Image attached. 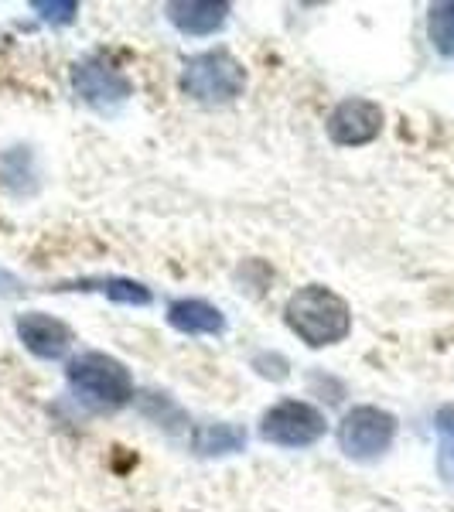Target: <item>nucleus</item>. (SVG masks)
Returning <instances> with one entry per match:
<instances>
[{
    "mask_svg": "<svg viewBox=\"0 0 454 512\" xmlns=\"http://www.w3.org/2000/svg\"><path fill=\"white\" fill-rule=\"evenodd\" d=\"M287 328L301 338L311 349H325V345H338L352 332V311L335 291L321 284H308L291 294L284 308Z\"/></svg>",
    "mask_w": 454,
    "mask_h": 512,
    "instance_id": "1",
    "label": "nucleus"
},
{
    "mask_svg": "<svg viewBox=\"0 0 454 512\" xmlns=\"http://www.w3.org/2000/svg\"><path fill=\"white\" fill-rule=\"evenodd\" d=\"M65 376H69V390L76 393V400L93 414H117L134 396L130 369L106 352H82L79 359L69 362Z\"/></svg>",
    "mask_w": 454,
    "mask_h": 512,
    "instance_id": "2",
    "label": "nucleus"
},
{
    "mask_svg": "<svg viewBox=\"0 0 454 512\" xmlns=\"http://www.w3.org/2000/svg\"><path fill=\"white\" fill-rule=\"evenodd\" d=\"M181 89H185V96H192L195 103L205 106L233 103L246 89V69L226 48L198 52L181 69Z\"/></svg>",
    "mask_w": 454,
    "mask_h": 512,
    "instance_id": "3",
    "label": "nucleus"
},
{
    "mask_svg": "<svg viewBox=\"0 0 454 512\" xmlns=\"http://www.w3.org/2000/svg\"><path fill=\"white\" fill-rule=\"evenodd\" d=\"M396 437V417L379 407H356L338 424V448L352 461H376L390 451Z\"/></svg>",
    "mask_w": 454,
    "mask_h": 512,
    "instance_id": "4",
    "label": "nucleus"
},
{
    "mask_svg": "<svg viewBox=\"0 0 454 512\" xmlns=\"http://www.w3.org/2000/svg\"><path fill=\"white\" fill-rule=\"evenodd\" d=\"M328 420L304 400H280L260 420V437L277 448H308L325 437Z\"/></svg>",
    "mask_w": 454,
    "mask_h": 512,
    "instance_id": "5",
    "label": "nucleus"
},
{
    "mask_svg": "<svg viewBox=\"0 0 454 512\" xmlns=\"http://www.w3.org/2000/svg\"><path fill=\"white\" fill-rule=\"evenodd\" d=\"M72 86H76L82 103H89L99 113H117L130 99V93H134L130 79L123 76L120 69H113L110 62L96 59V55L93 59L76 62V69H72Z\"/></svg>",
    "mask_w": 454,
    "mask_h": 512,
    "instance_id": "6",
    "label": "nucleus"
},
{
    "mask_svg": "<svg viewBox=\"0 0 454 512\" xmlns=\"http://www.w3.org/2000/svg\"><path fill=\"white\" fill-rule=\"evenodd\" d=\"M383 130V106L373 99H342L328 117V137L338 147H362Z\"/></svg>",
    "mask_w": 454,
    "mask_h": 512,
    "instance_id": "7",
    "label": "nucleus"
},
{
    "mask_svg": "<svg viewBox=\"0 0 454 512\" xmlns=\"http://www.w3.org/2000/svg\"><path fill=\"white\" fill-rule=\"evenodd\" d=\"M18 338L24 342V349L45 362L62 359L72 349V328L65 321L45 315V311H28L18 318Z\"/></svg>",
    "mask_w": 454,
    "mask_h": 512,
    "instance_id": "8",
    "label": "nucleus"
},
{
    "mask_svg": "<svg viewBox=\"0 0 454 512\" xmlns=\"http://www.w3.org/2000/svg\"><path fill=\"white\" fill-rule=\"evenodd\" d=\"M168 21L175 24L185 35H216V31L229 18V4H216V0H175V4L164 7Z\"/></svg>",
    "mask_w": 454,
    "mask_h": 512,
    "instance_id": "9",
    "label": "nucleus"
},
{
    "mask_svg": "<svg viewBox=\"0 0 454 512\" xmlns=\"http://www.w3.org/2000/svg\"><path fill=\"white\" fill-rule=\"evenodd\" d=\"M168 325L181 335H222L226 318L216 304L198 301V297H181L168 304Z\"/></svg>",
    "mask_w": 454,
    "mask_h": 512,
    "instance_id": "10",
    "label": "nucleus"
},
{
    "mask_svg": "<svg viewBox=\"0 0 454 512\" xmlns=\"http://www.w3.org/2000/svg\"><path fill=\"white\" fill-rule=\"evenodd\" d=\"M76 291H96V294H106L110 301L117 304H130V308H144L151 304L154 297L147 291L140 280H130V277H93V280H79Z\"/></svg>",
    "mask_w": 454,
    "mask_h": 512,
    "instance_id": "11",
    "label": "nucleus"
},
{
    "mask_svg": "<svg viewBox=\"0 0 454 512\" xmlns=\"http://www.w3.org/2000/svg\"><path fill=\"white\" fill-rule=\"evenodd\" d=\"M246 448V431L236 424H205L195 431V451L205 458H219V454H236Z\"/></svg>",
    "mask_w": 454,
    "mask_h": 512,
    "instance_id": "12",
    "label": "nucleus"
},
{
    "mask_svg": "<svg viewBox=\"0 0 454 512\" xmlns=\"http://www.w3.org/2000/svg\"><path fill=\"white\" fill-rule=\"evenodd\" d=\"M437 472L454 485V407L437 410Z\"/></svg>",
    "mask_w": 454,
    "mask_h": 512,
    "instance_id": "13",
    "label": "nucleus"
},
{
    "mask_svg": "<svg viewBox=\"0 0 454 512\" xmlns=\"http://www.w3.org/2000/svg\"><path fill=\"white\" fill-rule=\"evenodd\" d=\"M427 28H431V41L434 48L444 55V59H454V0L451 4H434L431 7V21H427Z\"/></svg>",
    "mask_w": 454,
    "mask_h": 512,
    "instance_id": "14",
    "label": "nucleus"
},
{
    "mask_svg": "<svg viewBox=\"0 0 454 512\" xmlns=\"http://www.w3.org/2000/svg\"><path fill=\"white\" fill-rule=\"evenodd\" d=\"M31 7H35L41 18L52 21V24H69V21L79 14V4H76V0H65V4H48V0H35Z\"/></svg>",
    "mask_w": 454,
    "mask_h": 512,
    "instance_id": "15",
    "label": "nucleus"
}]
</instances>
